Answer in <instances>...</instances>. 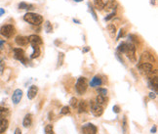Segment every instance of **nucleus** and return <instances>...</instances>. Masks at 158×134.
Listing matches in <instances>:
<instances>
[{
    "mask_svg": "<svg viewBox=\"0 0 158 134\" xmlns=\"http://www.w3.org/2000/svg\"><path fill=\"white\" fill-rule=\"evenodd\" d=\"M24 20H25L26 23L30 24V25L39 26V25H41L42 22H43V17L41 15H39V14H36V13L28 12V13H26V15L24 16Z\"/></svg>",
    "mask_w": 158,
    "mask_h": 134,
    "instance_id": "1",
    "label": "nucleus"
},
{
    "mask_svg": "<svg viewBox=\"0 0 158 134\" xmlns=\"http://www.w3.org/2000/svg\"><path fill=\"white\" fill-rule=\"evenodd\" d=\"M87 87H88V83H87V79L85 77H79L76 81V84H75V89L77 91L78 94L82 95L83 93L86 92L87 90Z\"/></svg>",
    "mask_w": 158,
    "mask_h": 134,
    "instance_id": "2",
    "label": "nucleus"
},
{
    "mask_svg": "<svg viewBox=\"0 0 158 134\" xmlns=\"http://www.w3.org/2000/svg\"><path fill=\"white\" fill-rule=\"evenodd\" d=\"M125 54L127 55L130 61L133 63H136V47L133 42H129L127 43V49H126Z\"/></svg>",
    "mask_w": 158,
    "mask_h": 134,
    "instance_id": "3",
    "label": "nucleus"
},
{
    "mask_svg": "<svg viewBox=\"0 0 158 134\" xmlns=\"http://www.w3.org/2000/svg\"><path fill=\"white\" fill-rule=\"evenodd\" d=\"M15 34V27L12 25H5L0 29V34L6 38H10Z\"/></svg>",
    "mask_w": 158,
    "mask_h": 134,
    "instance_id": "4",
    "label": "nucleus"
},
{
    "mask_svg": "<svg viewBox=\"0 0 158 134\" xmlns=\"http://www.w3.org/2000/svg\"><path fill=\"white\" fill-rule=\"evenodd\" d=\"M139 70L143 75H152L153 74V66L150 63L139 64Z\"/></svg>",
    "mask_w": 158,
    "mask_h": 134,
    "instance_id": "5",
    "label": "nucleus"
},
{
    "mask_svg": "<svg viewBox=\"0 0 158 134\" xmlns=\"http://www.w3.org/2000/svg\"><path fill=\"white\" fill-rule=\"evenodd\" d=\"M89 105H90V108H91V112H92V114L95 116H101V115H103V106H100V105L96 104L93 101H90Z\"/></svg>",
    "mask_w": 158,
    "mask_h": 134,
    "instance_id": "6",
    "label": "nucleus"
},
{
    "mask_svg": "<svg viewBox=\"0 0 158 134\" xmlns=\"http://www.w3.org/2000/svg\"><path fill=\"white\" fill-rule=\"evenodd\" d=\"M13 52H14V58L16 60H19L24 64L26 63V59L25 57V51L22 48H15L13 50Z\"/></svg>",
    "mask_w": 158,
    "mask_h": 134,
    "instance_id": "7",
    "label": "nucleus"
},
{
    "mask_svg": "<svg viewBox=\"0 0 158 134\" xmlns=\"http://www.w3.org/2000/svg\"><path fill=\"white\" fill-rule=\"evenodd\" d=\"M97 127L92 123H86L82 127L83 134H97Z\"/></svg>",
    "mask_w": 158,
    "mask_h": 134,
    "instance_id": "8",
    "label": "nucleus"
},
{
    "mask_svg": "<svg viewBox=\"0 0 158 134\" xmlns=\"http://www.w3.org/2000/svg\"><path fill=\"white\" fill-rule=\"evenodd\" d=\"M154 57H153V55H151L150 53L148 52H143V54H142V56H141L140 58V64L141 63H154Z\"/></svg>",
    "mask_w": 158,
    "mask_h": 134,
    "instance_id": "9",
    "label": "nucleus"
},
{
    "mask_svg": "<svg viewBox=\"0 0 158 134\" xmlns=\"http://www.w3.org/2000/svg\"><path fill=\"white\" fill-rule=\"evenodd\" d=\"M22 98V91L21 89H16L12 96V101L15 105H18Z\"/></svg>",
    "mask_w": 158,
    "mask_h": 134,
    "instance_id": "10",
    "label": "nucleus"
},
{
    "mask_svg": "<svg viewBox=\"0 0 158 134\" xmlns=\"http://www.w3.org/2000/svg\"><path fill=\"white\" fill-rule=\"evenodd\" d=\"M28 41L31 45H41L42 44V39L40 36H38L36 34H31L28 36Z\"/></svg>",
    "mask_w": 158,
    "mask_h": 134,
    "instance_id": "11",
    "label": "nucleus"
},
{
    "mask_svg": "<svg viewBox=\"0 0 158 134\" xmlns=\"http://www.w3.org/2000/svg\"><path fill=\"white\" fill-rule=\"evenodd\" d=\"M37 93H38V87L35 85L30 86L28 91H27V97H28V99H30V100L34 99V98L36 97Z\"/></svg>",
    "mask_w": 158,
    "mask_h": 134,
    "instance_id": "12",
    "label": "nucleus"
},
{
    "mask_svg": "<svg viewBox=\"0 0 158 134\" xmlns=\"http://www.w3.org/2000/svg\"><path fill=\"white\" fill-rule=\"evenodd\" d=\"M16 43L19 45V46H26L30 41H28V37H26V36H22V35H19L17 36L15 39Z\"/></svg>",
    "mask_w": 158,
    "mask_h": 134,
    "instance_id": "13",
    "label": "nucleus"
},
{
    "mask_svg": "<svg viewBox=\"0 0 158 134\" xmlns=\"http://www.w3.org/2000/svg\"><path fill=\"white\" fill-rule=\"evenodd\" d=\"M78 112L82 114V113H86L88 112V104H87V102L84 100L80 101L79 103H78Z\"/></svg>",
    "mask_w": 158,
    "mask_h": 134,
    "instance_id": "14",
    "label": "nucleus"
},
{
    "mask_svg": "<svg viewBox=\"0 0 158 134\" xmlns=\"http://www.w3.org/2000/svg\"><path fill=\"white\" fill-rule=\"evenodd\" d=\"M103 83V80L102 78L100 77L99 75H96L92 78V80L90 81V86L91 87H97V86H101Z\"/></svg>",
    "mask_w": 158,
    "mask_h": 134,
    "instance_id": "15",
    "label": "nucleus"
},
{
    "mask_svg": "<svg viewBox=\"0 0 158 134\" xmlns=\"http://www.w3.org/2000/svg\"><path fill=\"white\" fill-rule=\"evenodd\" d=\"M148 85L150 88L152 89H154V91L156 92V90H157V76L154 75V76H152L148 79Z\"/></svg>",
    "mask_w": 158,
    "mask_h": 134,
    "instance_id": "16",
    "label": "nucleus"
},
{
    "mask_svg": "<svg viewBox=\"0 0 158 134\" xmlns=\"http://www.w3.org/2000/svg\"><path fill=\"white\" fill-rule=\"evenodd\" d=\"M9 125V121L6 119H0V134L6 131Z\"/></svg>",
    "mask_w": 158,
    "mask_h": 134,
    "instance_id": "17",
    "label": "nucleus"
},
{
    "mask_svg": "<svg viewBox=\"0 0 158 134\" xmlns=\"http://www.w3.org/2000/svg\"><path fill=\"white\" fill-rule=\"evenodd\" d=\"M31 123H32V118H31V115L30 114H27V115L25 116V119H24V121H22V125L25 127H30L31 125Z\"/></svg>",
    "mask_w": 158,
    "mask_h": 134,
    "instance_id": "18",
    "label": "nucleus"
},
{
    "mask_svg": "<svg viewBox=\"0 0 158 134\" xmlns=\"http://www.w3.org/2000/svg\"><path fill=\"white\" fill-rule=\"evenodd\" d=\"M32 46V49H33V52L32 54H31V56H30V58L31 59H35V58H38V57L40 56V48L38 47V45H31Z\"/></svg>",
    "mask_w": 158,
    "mask_h": 134,
    "instance_id": "19",
    "label": "nucleus"
},
{
    "mask_svg": "<svg viewBox=\"0 0 158 134\" xmlns=\"http://www.w3.org/2000/svg\"><path fill=\"white\" fill-rule=\"evenodd\" d=\"M117 7V2H116V0H109V2L107 4V5H104V9L106 10H115Z\"/></svg>",
    "mask_w": 158,
    "mask_h": 134,
    "instance_id": "20",
    "label": "nucleus"
},
{
    "mask_svg": "<svg viewBox=\"0 0 158 134\" xmlns=\"http://www.w3.org/2000/svg\"><path fill=\"white\" fill-rule=\"evenodd\" d=\"M107 31H108V34L110 35L111 38H114L115 37V34H116V26L112 25V24H109L108 26H107Z\"/></svg>",
    "mask_w": 158,
    "mask_h": 134,
    "instance_id": "21",
    "label": "nucleus"
},
{
    "mask_svg": "<svg viewBox=\"0 0 158 134\" xmlns=\"http://www.w3.org/2000/svg\"><path fill=\"white\" fill-rule=\"evenodd\" d=\"M94 5H95V8L99 11H102L103 8H104V5L106 4L103 3V0H94Z\"/></svg>",
    "mask_w": 158,
    "mask_h": 134,
    "instance_id": "22",
    "label": "nucleus"
},
{
    "mask_svg": "<svg viewBox=\"0 0 158 134\" xmlns=\"http://www.w3.org/2000/svg\"><path fill=\"white\" fill-rule=\"evenodd\" d=\"M9 110L5 107H0V119H4L9 115Z\"/></svg>",
    "mask_w": 158,
    "mask_h": 134,
    "instance_id": "23",
    "label": "nucleus"
},
{
    "mask_svg": "<svg viewBox=\"0 0 158 134\" xmlns=\"http://www.w3.org/2000/svg\"><path fill=\"white\" fill-rule=\"evenodd\" d=\"M19 9H22V10H24V9H34L33 8V5H31V4H27L26 3V2H21V3L19 4Z\"/></svg>",
    "mask_w": 158,
    "mask_h": 134,
    "instance_id": "24",
    "label": "nucleus"
},
{
    "mask_svg": "<svg viewBox=\"0 0 158 134\" xmlns=\"http://www.w3.org/2000/svg\"><path fill=\"white\" fill-rule=\"evenodd\" d=\"M126 49H127V42H122L120 44L118 45L117 47V52L119 53H125L126 52Z\"/></svg>",
    "mask_w": 158,
    "mask_h": 134,
    "instance_id": "25",
    "label": "nucleus"
},
{
    "mask_svg": "<svg viewBox=\"0 0 158 134\" xmlns=\"http://www.w3.org/2000/svg\"><path fill=\"white\" fill-rule=\"evenodd\" d=\"M96 104L100 105V106H103V105L106 104V98L102 95H98L97 98H96Z\"/></svg>",
    "mask_w": 158,
    "mask_h": 134,
    "instance_id": "26",
    "label": "nucleus"
},
{
    "mask_svg": "<svg viewBox=\"0 0 158 134\" xmlns=\"http://www.w3.org/2000/svg\"><path fill=\"white\" fill-rule=\"evenodd\" d=\"M69 104H70V106L72 107V108H76L78 106V100L75 98V97H72L71 99H70V101H69Z\"/></svg>",
    "mask_w": 158,
    "mask_h": 134,
    "instance_id": "27",
    "label": "nucleus"
},
{
    "mask_svg": "<svg viewBox=\"0 0 158 134\" xmlns=\"http://www.w3.org/2000/svg\"><path fill=\"white\" fill-rule=\"evenodd\" d=\"M45 30L47 31L48 34L53 31V26H52V24L49 22V21H47V22H46V24H45Z\"/></svg>",
    "mask_w": 158,
    "mask_h": 134,
    "instance_id": "28",
    "label": "nucleus"
},
{
    "mask_svg": "<svg viewBox=\"0 0 158 134\" xmlns=\"http://www.w3.org/2000/svg\"><path fill=\"white\" fill-rule=\"evenodd\" d=\"M45 133H46V134H54L53 125H51V124H48L47 126L45 127Z\"/></svg>",
    "mask_w": 158,
    "mask_h": 134,
    "instance_id": "29",
    "label": "nucleus"
},
{
    "mask_svg": "<svg viewBox=\"0 0 158 134\" xmlns=\"http://www.w3.org/2000/svg\"><path fill=\"white\" fill-rule=\"evenodd\" d=\"M88 6H89V11H90V13L92 14L94 20H95V21H98V18H97V14H96V12H95V10H94V8H93L92 6L90 5V4H88Z\"/></svg>",
    "mask_w": 158,
    "mask_h": 134,
    "instance_id": "30",
    "label": "nucleus"
},
{
    "mask_svg": "<svg viewBox=\"0 0 158 134\" xmlns=\"http://www.w3.org/2000/svg\"><path fill=\"white\" fill-rule=\"evenodd\" d=\"M63 59H65V55H63V53H60L59 59H58V67H61V66L63 65Z\"/></svg>",
    "mask_w": 158,
    "mask_h": 134,
    "instance_id": "31",
    "label": "nucleus"
},
{
    "mask_svg": "<svg viewBox=\"0 0 158 134\" xmlns=\"http://www.w3.org/2000/svg\"><path fill=\"white\" fill-rule=\"evenodd\" d=\"M68 114H70L69 107H67V106H66V107H63L62 111H61V115H68Z\"/></svg>",
    "mask_w": 158,
    "mask_h": 134,
    "instance_id": "32",
    "label": "nucleus"
},
{
    "mask_svg": "<svg viewBox=\"0 0 158 134\" xmlns=\"http://www.w3.org/2000/svg\"><path fill=\"white\" fill-rule=\"evenodd\" d=\"M98 92H99L100 95L106 97L107 96V90L104 89V88H99V89H98Z\"/></svg>",
    "mask_w": 158,
    "mask_h": 134,
    "instance_id": "33",
    "label": "nucleus"
},
{
    "mask_svg": "<svg viewBox=\"0 0 158 134\" xmlns=\"http://www.w3.org/2000/svg\"><path fill=\"white\" fill-rule=\"evenodd\" d=\"M123 132L124 134H126L127 132V119H126V116H124V119H123Z\"/></svg>",
    "mask_w": 158,
    "mask_h": 134,
    "instance_id": "34",
    "label": "nucleus"
},
{
    "mask_svg": "<svg viewBox=\"0 0 158 134\" xmlns=\"http://www.w3.org/2000/svg\"><path fill=\"white\" fill-rule=\"evenodd\" d=\"M115 15H116V12L113 11V12H112V13H110L109 15L107 16V17H106V18H104V20H106V21H109V20L112 19V18H113V17H114V16H115Z\"/></svg>",
    "mask_w": 158,
    "mask_h": 134,
    "instance_id": "35",
    "label": "nucleus"
},
{
    "mask_svg": "<svg viewBox=\"0 0 158 134\" xmlns=\"http://www.w3.org/2000/svg\"><path fill=\"white\" fill-rule=\"evenodd\" d=\"M124 34H125V31H124V30H119V35L117 36V39H119V38L121 37V36H124Z\"/></svg>",
    "mask_w": 158,
    "mask_h": 134,
    "instance_id": "36",
    "label": "nucleus"
},
{
    "mask_svg": "<svg viewBox=\"0 0 158 134\" xmlns=\"http://www.w3.org/2000/svg\"><path fill=\"white\" fill-rule=\"evenodd\" d=\"M113 112L115 113V114H118V113L120 112V108H119V106H114L113 107Z\"/></svg>",
    "mask_w": 158,
    "mask_h": 134,
    "instance_id": "37",
    "label": "nucleus"
},
{
    "mask_svg": "<svg viewBox=\"0 0 158 134\" xmlns=\"http://www.w3.org/2000/svg\"><path fill=\"white\" fill-rule=\"evenodd\" d=\"M4 44H5V40H0V49L4 48Z\"/></svg>",
    "mask_w": 158,
    "mask_h": 134,
    "instance_id": "38",
    "label": "nucleus"
},
{
    "mask_svg": "<svg viewBox=\"0 0 158 134\" xmlns=\"http://www.w3.org/2000/svg\"><path fill=\"white\" fill-rule=\"evenodd\" d=\"M155 97H156V95H155V93H153V92H151V93L149 94V98H151V99H154Z\"/></svg>",
    "mask_w": 158,
    "mask_h": 134,
    "instance_id": "39",
    "label": "nucleus"
},
{
    "mask_svg": "<svg viewBox=\"0 0 158 134\" xmlns=\"http://www.w3.org/2000/svg\"><path fill=\"white\" fill-rule=\"evenodd\" d=\"M15 134H22V131H21V129L20 128H17L15 130Z\"/></svg>",
    "mask_w": 158,
    "mask_h": 134,
    "instance_id": "40",
    "label": "nucleus"
},
{
    "mask_svg": "<svg viewBox=\"0 0 158 134\" xmlns=\"http://www.w3.org/2000/svg\"><path fill=\"white\" fill-rule=\"evenodd\" d=\"M4 13H5V10H4V9H2V8H0V17L3 15Z\"/></svg>",
    "mask_w": 158,
    "mask_h": 134,
    "instance_id": "41",
    "label": "nucleus"
},
{
    "mask_svg": "<svg viewBox=\"0 0 158 134\" xmlns=\"http://www.w3.org/2000/svg\"><path fill=\"white\" fill-rule=\"evenodd\" d=\"M89 50H90V48H89V47H85V48L83 49V53H86V52H88Z\"/></svg>",
    "mask_w": 158,
    "mask_h": 134,
    "instance_id": "42",
    "label": "nucleus"
},
{
    "mask_svg": "<svg viewBox=\"0 0 158 134\" xmlns=\"http://www.w3.org/2000/svg\"><path fill=\"white\" fill-rule=\"evenodd\" d=\"M151 132H152V133H154V132H156V126H154V127H153V128H152V129H151Z\"/></svg>",
    "mask_w": 158,
    "mask_h": 134,
    "instance_id": "43",
    "label": "nucleus"
},
{
    "mask_svg": "<svg viewBox=\"0 0 158 134\" xmlns=\"http://www.w3.org/2000/svg\"><path fill=\"white\" fill-rule=\"evenodd\" d=\"M73 22L76 23V24H80V21H79V20H76V19H73Z\"/></svg>",
    "mask_w": 158,
    "mask_h": 134,
    "instance_id": "44",
    "label": "nucleus"
},
{
    "mask_svg": "<svg viewBox=\"0 0 158 134\" xmlns=\"http://www.w3.org/2000/svg\"><path fill=\"white\" fill-rule=\"evenodd\" d=\"M73 1H75V2H82L83 0H73Z\"/></svg>",
    "mask_w": 158,
    "mask_h": 134,
    "instance_id": "45",
    "label": "nucleus"
},
{
    "mask_svg": "<svg viewBox=\"0 0 158 134\" xmlns=\"http://www.w3.org/2000/svg\"><path fill=\"white\" fill-rule=\"evenodd\" d=\"M154 2H155V0H152V1H151V4H154Z\"/></svg>",
    "mask_w": 158,
    "mask_h": 134,
    "instance_id": "46",
    "label": "nucleus"
}]
</instances>
